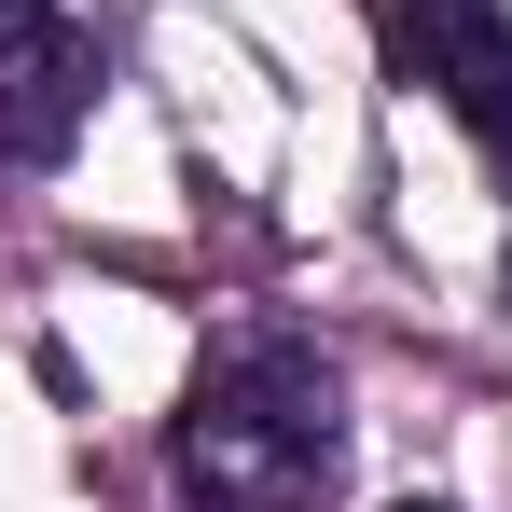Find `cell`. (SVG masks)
Listing matches in <instances>:
<instances>
[{"mask_svg":"<svg viewBox=\"0 0 512 512\" xmlns=\"http://www.w3.org/2000/svg\"><path fill=\"white\" fill-rule=\"evenodd\" d=\"M167 457H180V485L208 512H305L346 471V374L305 333H236L180 388Z\"/></svg>","mask_w":512,"mask_h":512,"instance_id":"cell-1","label":"cell"},{"mask_svg":"<svg viewBox=\"0 0 512 512\" xmlns=\"http://www.w3.org/2000/svg\"><path fill=\"white\" fill-rule=\"evenodd\" d=\"M374 42L416 97H443L485 139V167H512V14L499 0H374Z\"/></svg>","mask_w":512,"mask_h":512,"instance_id":"cell-2","label":"cell"},{"mask_svg":"<svg viewBox=\"0 0 512 512\" xmlns=\"http://www.w3.org/2000/svg\"><path fill=\"white\" fill-rule=\"evenodd\" d=\"M97 111V42L56 0H0V167H56Z\"/></svg>","mask_w":512,"mask_h":512,"instance_id":"cell-3","label":"cell"},{"mask_svg":"<svg viewBox=\"0 0 512 512\" xmlns=\"http://www.w3.org/2000/svg\"><path fill=\"white\" fill-rule=\"evenodd\" d=\"M402 512H443V499H402Z\"/></svg>","mask_w":512,"mask_h":512,"instance_id":"cell-4","label":"cell"}]
</instances>
